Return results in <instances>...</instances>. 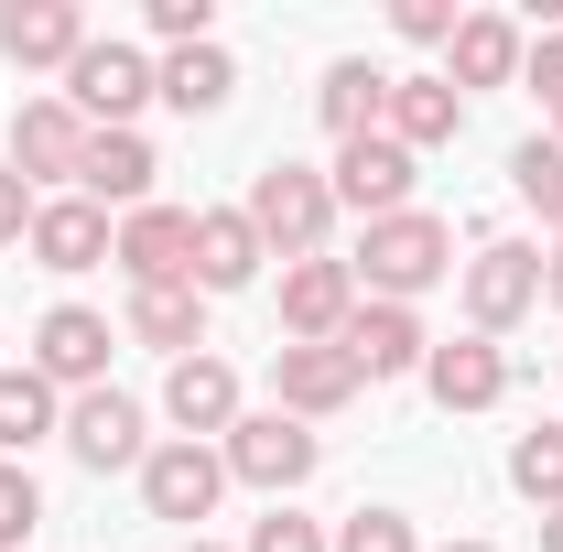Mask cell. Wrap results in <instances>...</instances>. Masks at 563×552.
Here are the masks:
<instances>
[{
    "instance_id": "1",
    "label": "cell",
    "mask_w": 563,
    "mask_h": 552,
    "mask_svg": "<svg viewBox=\"0 0 563 552\" xmlns=\"http://www.w3.org/2000/svg\"><path fill=\"white\" fill-rule=\"evenodd\" d=\"M357 292H379V303H412V292H433V281L455 272V228L444 217H422V207H401V217H368V239H357Z\"/></svg>"
},
{
    "instance_id": "2",
    "label": "cell",
    "mask_w": 563,
    "mask_h": 552,
    "mask_svg": "<svg viewBox=\"0 0 563 552\" xmlns=\"http://www.w3.org/2000/svg\"><path fill=\"white\" fill-rule=\"evenodd\" d=\"M250 228H261V250H282V261H314L325 228H336V185L314 163H272V174H250Z\"/></svg>"
},
{
    "instance_id": "3",
    "label": "cell",
    "mask_w": 563,
    "mask_h": 552,
    "mask_svg": "<svg viewBox=\"0 0 563 552\" xmlns=\"http://www.w3.org/2000/svg\"><path fill=\"white\" fill-rule=\"evenodd\" d=\"M314 455H325V444H314V422H292V412H239V422H228V444H217V466H228V477L272 487V498L314 477Z\"/></svg>"
},
{
    "instance_id": "4",
    "label": "cell",
    "mask_w": 563,
    "mask_h": 552,
    "mask_svg": "<svg viewBox=\"0 0 563 552\" xmlns=\"http://www.w3.org/2000/svg\"><path fill=\"white\" fill-rule=\"evenodd\" d=\"M531 303H542V250L531 239H488L466 261V336H509Z\"/></svg>"
},
{
    "instance_id": "5",
    "label": "cell",
    "mask_w": 563,
    "mask_h": 552,
    "mask_svg": "<svg viewBox=\"0 0 563 552\" xmlns=\"http://www.w3.org/2000/svg\"><path fill=\"white\" fill-rule=\"evenodd\" d=\"M141 98H152V55H141V44H98V33H87V55L66 66V109L87 120V131H131Z\"/></svg>"
},
{
    "instance_id": "6",
    "label": "cell",
    "mask_w": 563,
    "mask_h": 552,
    "mask_svg": "<svg viewBox=\"0 0 563 552\" xmlns=\"http://www.w3.org/2000/svg\"><path fill=\"white\" fill-rule=\"evenodd\" d=\"M357 314V272L347 261H282V346H336Z\"/></svg>"
},
{
    "instance_id": "7",
    "label": "cell",
    "mask_w": 563,
    "mask_h": 552,
    "mask_svg": "<svg viewBox=\"0 0 563 552\" xmlns=\"http://www.w3.org/2000/svg\"><path fill=\"white\" fill-rule=\"evenodd\" d=\"M412 163L422 152H401L390 131H368V141H336V207H357V217H401L412 207Z\"/></svg>"
},
{
    "instance_id": "8",
    "label": "cell",
    "mask_w": 563,
    "mask_h": 552,
    "mask_svg": "<svg viewBox=\"0 0 563 552\" xmlns=\"http://www.w3.org/2000/svg\"><path fill=\"white\" fill-rule=\"evenodd\" d=\"M217 487H228L217 444H185V433H174V444H152V455H141V509H152V520H207Z\"/></svg>"
},
{
    "instance_id": "9",
    "label": "cell",
    "mask_w": 563,
    "mask_h": 552,
    "mask_svg": "<svg viewBox=\"0 0 563 552\" xmlns=\"http://www.w3.org/2000/svg\"><path fill=\"white\" fill-rule=\"evenodd\" d=\"M109 314H87V303H55L44 325H33V368L55 379V390H109Z\"/></svg>"
},
{
    "instance_id": "10",
    "label": "cell",
    "mask_w": 563,
    "mask_h": 552,
    "mask_svg": "<svg viewBox=\"0 0 563 552\" xmlns=\"http://www.w3.org/2000/svg\"><path fill=\"white\" fill-rule=\"evenodd\" d=\"M66 455L87 466V477H120V466H141L152 444H141V401L131 390H76L66 412Z\"/></svg>"
},
{
    "instance_id": "11",
    "label": "cell",
    "mask_w": 563,
    "mask_h": 552,
    "mask_svg": "<svg viewBox=\"0 0 563 552\" xmlns=\"http://www.w3.org/2000/svg\"><path fill=\"white\" fill-rule=\"evenodd\" d=\"M109 261L131 272V292H152V281H196V217H185V207H141V217H120Z\"/></svg>"
},
{
    "instance_id": "12",
    "label": "cell",
    "mask_w": 563,
    "mask_h": 552,
    "mask_svg": "<svg viewBox=\"0 0 563 552\" xmlns=\"http://www.w3.org/2000/svg\"><path fill=\"white\" fill-rule=\"evenodd\" d=\"M336 357H347L357 379H412L422 357H433V336H422L412 303H357L347 336H336Z\"/></svg>"
},
{
    "instance_id": "13",
    "label": "cell",
    "mask_w": 563,
    "mask_h": 552,
    "mask_svg": "<svg viewBox=\"0 0 563 552\" xmlns=\"http://www.w3.org/2000/svg\"><path fill=\"white\" fill-rule=\"evenodd\" d=\"M76 163H87V120H76L66 98H22V120H11V174H22V185H76Z\"/></svg>"
},
{
    "instance_id": "14",
    "label": "cell",
    "mask_w": 563,
    "mask_h": 552,
    "mask_svg": "<svg viewBox=\"0 0 563 552\" xmlns=\"http://www.w3.org/2000/svg\"><path fill=\"white\" fill-rule=\"evenodd\" d=\"M152 174H163V163H152V141L141 131H87V163H76V196H87V207L109 217H141L152 207Z\"/></svg>"
},
{
    "instance_id": "15",
    "label": "cell",
    "mask_w": 563,
    "mask_h": 552,
    "mask_svg": "<svg viewBox=\"0 0 563 552\" xmlns=\"http://www.w3.org/2000/svg\"><path fill=\"white\" fill-rule=\"evenodd\" d=\"M422 390H433L444 412H498V401H509V357H498V336H444L433 357H422Z\"/></svg>"
},
{
    "instance_id": "16",
    "label": "cell",
    "mask_w": 563,
    "mask_h": 552,
    "mask_svg": "<svg viewBox=\"0 0 563 552\" xmlns=\"http://www.w3.org/2000/svg\"><path fill=\"white\" fill-rule=\"evenodd\" d=\"M272 401L292 422H325V412L357 401V368L336 357V346H272Z\"/></svg>"
},
{
    "instance_id": "17",
    "label": "cell",
    "mask_w": 563,
    "mask_h": 552,
    "mask_svg": "<svg viewBox=\"0 0 563 552\" xmlns=\"http://www.w3.org/2000/svg\"><path fill=\"white\" fill-rule=\"evenodd\" d=\"M163 412L185 422V444H228V422H239V368H228V357H207V346H196V357H174V379H163Z\"/></svg>"
},
{
    "instance_id": "18",
    "label": "cell",
    "mask_w": 563,
    "mask_h": 552,
    "mask_svg": "<svg viewBox=\"0 0 563 552\" xmlns=\"http://www.w3.org/2000/svg\"><path fill=\"white\" fill-rule=\"evenodd\" d=\"M261 228H250V207H196V292H250L261 281Z\"/></svg>"
},
{
    "instance_id": "19",
    "label": "cell",
    "mask_w": 563,
    "mask_h": 552,
    "mask_svg": "<svg viewBox=\"0 0 563 552\" xmlns=\"http://www.w3.org/2000/svg\"><path fill=\"white\" fill-rule=\"evenodd\" d=\"M109 239H120V228L87 207V196H44V207H33V239H22V250H33L44 272H98V261H109Z\"/></svg>"
},
{
    "instance_id": "20",
    "label": "cell",
    "mask_w": 563,
    "mask_h": 552,
    "mask_svg": "<svg viewBox=\"0 0 563 552\" xmlns=\"http://www.w3.org/2000/svg\"><path fill=\"white\" fill-rule=\"evenodd\" d=\"M0 55L11 66H76L87 55V11L76 0H11L0 11Z\"/></svg>"
},
{
    "instance_id": "21",
    "label": "cell",
    "mask_w": 563,
    "mask_h": 552,
    "mask_svg": "<svg viewBox=\"0 0 563 552\" xmlns=\"http://www.w3.org/2000/svg\"><path fill=\"white\" fill-rule=\"evenodd\" d=\"M131 346H163V357H196L207 346V292L196 281H152V292H131Z\"/></svg>"
},
{
    "instance_id": "22",
    "label": "cell",
    "mask_w": 563,
    "mask_h": 552,
    "mask_svg": "<svg viewBox=\"0 0 563 552\" xmlns=\"http://www.w3.org/2000/svg\"><path fill=\"white\" fill-rule=\"evenodd\" d=\"M379 131L401 141V152H433V141L466 131V98H455L444 76H390V109H379Z\"/></svg>"
},
{
    "instance_id": "23",
    "label": "cell",
    "mask_w": 563,
    "mask_h": 552,
    "mask_svg": "<svg viewBox=\"0 0 563 552\" xmlns=\"http://www.w3.org/2000/svg\"><path fill=\"white\" fill-rule=\"evenodd\" d=\"M444 55H455V66H444V87H455V98H466V87H509V76H520V33H509L498 11H466Z\"/></svg>"
},
{
    "instance_id": "24",
    "label": "cell",
    "mask_w": 563,
    "mask_h": 552,
    "mask_svg": "<svg viewBox=\"0 0 563 552\" xmlns=\"http://www.w3.org/2000/svg\"><path fill=\"white\" fill-rule=\"evenodd\" d=\"M152 98H174L185 120L228 109V98H239V66H228V44H185V55H163V66H152Z\"/></svg>"
},
{
    "instance_id": "25",
    "label": "cell",
    "mask_w": 563,
    "mask_h": 552,
    "mask_svg": "<svg viewBox=\"0 0 563 552\" xmlns=\"http://www.w3.org/2000/svg\"><path fill=\"white\" fill-rule=\"evenodd\" d=\"M314 109H325V131H336V141H368V131H379V109H390V76L368 66V55H347V66H325Z\"/></svg>"
},
{
    "instance_id": "26",
    "label": "cell",
    "mask_w": 563,
    "mask_h": 552,
    "mask_svg": "<svg viewBox=\"0 0 563 552\" xmlns=\"http://www.w3.org/2000/svg\"><path fill=\"white\" fill-rule=\"evenodd\" d=\"M44 433H66V412H55V379H44V368H0V455L22 466Z\"/></svg>"
},
{
    "instance_id": "27",
    "label": "cell",
    "mask_w": 563,
    "mask_h": 552,
    "mask_svg": "<svg viewBox=\"0 0 563 552\" xmlns=\"http://www.w3.org/2000/svg\"><path fill=\"white\" fill-rule=\"evenodd\" d=\"M509 487H520L531 509H563V422H531V433L509 444Z\"/></svg>"
},
{
    "instance_id": "28",
    "label": "cell",
    "mask_w": 563,
    "mask_h": 552,
    "mask_svg": "<svg viewBox=\"0 0 563 552\" xmlns=\"http://www.w3.org/2000/svg\"><path fill=\"white\" fill-rule=\"evenodd\" d=\"M509 185H520V196H531V207L563 228V141H553V131H542V141H520V152H509Z\"/></svg>"
},
{
    "instance_id": "29",
    "label": "cell",
    "mask_w": 563,
    "mask_h": 552,
    "mask_svg": "<svg viewBox=\"0 0 563 552\" xmlns=\"http://www.w3.org/2000/svg\"><path fill=\"white\" fill-rule=\"evenodd\" d=\"M33 520H44V487H33V466H11V455H0V552L33 542Z\"/></svg>"
},
{
    "instance_id": "30",
    "label": "cell",
    "mask_w": 563,
    "mask_h": 552,
    "mask_svg": "<svg viewBox=\"0 0 563 552\" xmlns=\"http://www.w3.org/2000/svg\"><path fill=\"white\" fill-rule=\"evenodd\" d=\"M336 552H422V542H412L401 509H347V520H336Z\"/></svg>"
},
{
    "instance_id": "31",
    "label": "cell",
    "mask_w": 563,
    "mask_h": 552,
    "mask_svg": "<svg viewBox=\"0 0 563 552\" xmlns=\"http://www.w3.org/2000/svg\"><path fill=\"white\" fill-rule=\"evenodd\" d=\"M152 33L185 55V44H217V0H152Z\"/></svg>"
},
{
    "instance_id": "32",
    "label": "cell",
    "mask_w": 563,
    "mask_h": 552,
    "mask_svg": "<svg viewBox=\"0 0 563 552\" xmlns=\"http://www.w3.org/2000/svg\"><path fill=\"white\" fill-rule=\"evenodd\" d=\"M250 552H336V542H325L314 520H292V509L272 498V520H250Z\"/></svg>"
},
{
    "instance_id": "33",
    "label": "cell",
    "mask_w": 563,
    "mask_h": 552,
    "mask_svg": "<svg viewBox=\"0 0 563 552\" xmlns=\"http://www.w3.org/2000/svg\"><path fill=\"white\" fill-rule=\"evenodd\" d=\"M390 22H401L412 44H455V22H466V11H455V0H401Z\"/></svg>"
},
{
    "instance_id": "34",
    "label": "cell",
    "mask_w": 563,
    "mask_h": 552,
    "mask_svg": "<svg viewBox=\"0 0 563 552\" xmlns=\"http://www.w3.org/2000/svg\"><path fill=\"white\" fill-rule=\"evenodd\" d=\"M520 76L542 87V109H553V98H563V22H553V33H542V44H520Z\"/></svg>"
},
{
    "instance_id": "35",
    "label": "cell",
    "mask_w": 563,
    "mask_h": 552,
    "mask_svg": "<svg viewBox=\"0 0 563 552\" xmlns=\"http://www.w3.org/2000/svg\"><path fill=\"white\" fill-rule=\"evenodd\" d=\"M33 207H44V196H33V185L0 163V250H11V239H33Z\"/></svg>"
},
{
    "instance_id": "36",
    "label": "cell",
    "mask_w": 563,
    "mask_h": 552,
    "mask_svg": "<svg viewBox=\"0 0 563 552\" xmlns=\"http://www.w3.org/2000/svg\"><path fill=\"white\" fill-rule=\"evenodd\" d=\"M542 303H563V239H553V261H542Z\"/></svg>"
},
{
    "instance_id": "37",
    "label": "cell",
    "mask_w": 563,
    "mask_h": 552,
    "mask_svg": "<svg viewBox=\"0 0 563 552\" xmlns=\"http://www.w3.org/2000/svg\"><path fill=\"white\" fill-rule=\"evenodd\" d=\"M542 552H563V509H542Z\"/></svg>"
},
{
    "instance_id": "38",
    "label": "cell",
    "mask_w": 563,
    "mask_h": 552,
    "mask_svg": "<svg viewBox=\"0 0 563 552\" xmlns=\"http://www.w3.org/2000/svg\"><path fill=\"white\" fill-rule=\"evenodd\" d=\"M444 552H498V542H444Z\"/></svg>"
},
{
    "instance_id": "39",
    "label": "cell",
    "mask_w": 563,
    "mask_h": 552,
    "mask_svg": "<svg viewBox=\"0 0 563 552\" xmlns=\"http://www.w3.org/2000/svg\"><path fill=\"white\" fill-rule=\"evenodd\" d=\"M553 141H563V98H553Z\"/></svg>"
},
{
    "instance_id": "40",
    "label": "cell",
    "mask_w": 563,
    "mask_h": 552,
    "mask_svg": "<svg viewBox=\"0 0 563 552\" xmlns=\"http://www.w3.org/2000/svg\"><path fill=\"white\" fill-rule=\"evenodd\" d=\"M185 552H217V542H185Z\"/></svg>"
}]
</instances>
